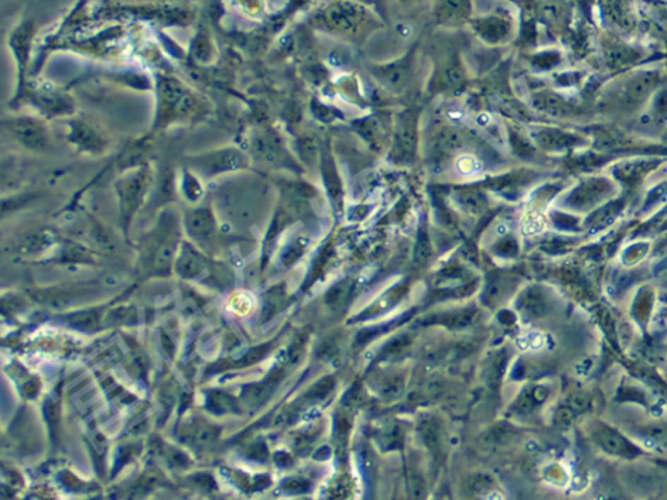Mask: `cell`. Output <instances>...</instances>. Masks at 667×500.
<instances>
[{
	"mask_svg": "<svg viewBox=\"0 0 667 500\" xmlns=\"http://www.w3.org/2000/svg\"><path fill=\"white\" fill-rule=\"evenodd\" d=\"M158 106L159 124H170L193 117L200 102L183 83L174 78H165L159 83Z\"/></svg>",
	"mask_w": 667,
	"mask_h": 500,
	"instance_id": "cell-1",
	"label": "cell"
},
{
	"mask_svg": "<svg viewBox=\"0 0 667 500\" xmlns=\"http://www.w3.org/2000/svg\"><path fill=\"white\" fill-rule=\"evenodd\" d=\"M153 181V171L148 165L137 166L128 169L124 175L117 180V192L120 202L122 220L126 225L134 211L140 208L145 194L150 188Z\"/></svg>",
	"mask_w": 667,
	"mask_h": 500,
	"instance_id": "cell-2",
	"label": "cell"
},
{
	"mask_svg": "<svg viewBox=\"0 0 667 500\" xmlns=\"http://www.w3.org/2000/svg\"><path fill=\"white\" fill-rule=\"evenodd\" d=\"M3 126L28 150L43 151L50 146V137L46 125L35 117H11L3 121Z\"/></svg>",
	"mask_w": 667,
	"mask_h": 500,
	"instance_id": "cell-3",
	"label": "cell"
},
{
	"mask_svg": "<svg viewBox=\"0 0 667 500\" xmlns=\"http://www.w3.org/2000/svg\"><path fill=\"white\" fill-rule=\"evenodd\" d=\"M192 166L193 169L203 177H216L225 172L245 168L247 158L242 151L236 149H222L193 158Z\"/></svg>",
	"mask_w": 667,
	"mask_h": 500,
	"instance_id": "cell-4",
	"label": "cell"
},
{
	"mask_svg": "<svg viewBox=\"0 0 667 500\" xmlns=\"http://www.w3.org/2000/svg\"><path fill=\"white\" fill-rule=\"evenodd\" d=\"M176 234L174 220L167 217V220L160 223V228L146 240V256L155 267H166L172 258L176 248Z\"/></svg>",
	"mask_w": 667,
	"mask_h": 500,
	"instance_id": "cell-5",
	"label": "cell"
},
{
	"mask_svg": "<svg viewBox=\"0 0 667 500\" xmlns=\"http://www.w3.org/2000/svg\"><path fill=\"white\" fill-rule=\"evenodd\" d=\"M34 25L30 21H24L12 32L9 37V46L16 56L18 64V75L24 78L26 64L29 60L30 43L33 40Z\"/></svg>",
	"mask_w": 667,
	"mask_h": 500,
	"instance_id": "cell-6",
	"label": "cell"
},
{
	"mask_svg": "<svg viewBox=\"0 0 667 500\" xmlns=\"http://www.w3.org/2000/svg\"><path fill=\"white\" fill-rule=\"evenodd\" d=\"M68 138L73 143V146L85 153H97L105 146V141L100 134L85 121H73Z\"/></svg>",
	"mask_w": 667,
	"mask_h": 500,
	"instance_id": "cell-7",
	"label": "cell"
},
{
	"mask_svg": "<svg viewBox=\"0 0 667 500\" xmlns=\"http://www.w3.org/2000/svg\"><path fill=\"white\" fill-rule=\"evenodd\" d=\"M326 20L339 30L352 32L362 23L364 12L352 4H336L327 11Z\"/></svg>",
	"mask_w": 667,
	"mask_h": 500,
	"instance_id": "cell-8",
	"label": "cell"
},
{
	"mask_svg": "<svg viewBox=\"0 0 667 500\" xmlns=\"http://www.w3.org/2000/svg\"><path fill=\"white\" fill-rule=\"evenodd\" d=\"M37 105L41 107V111H45V112L63 114L71 109L72 102H69L67 97L63 95L61 93L46 90V92L37 94Z\"/></svg>",
	"mask_w": 667,
	"mask_h": 500,
	"instance_id": "cell-9",
	"label": "cell"
},
{
	"mask_svg": "<svg viewBox=\"0 0 667 500\" xmlns=\"http://www.w3.org/2000/svg\"><path fill=\"white\" fill-rule=\"evenodd\" d=\"M438 15L444 21H458L469 11V0H438Z\"/></svg>",
	"mask_w": 667,
	"mask_h": 500,
	"instance_id": "cell-10",
	"label": "cell"
},
{
	"mask_svg": "<svg viewBox=\"0 0 667 500\" xmlns=\"http://www.w3.org/2000/svg\"><path fill=\"white\" fill-rule=\"evenodd\" d=\"M188 225H189V232L196 236V237H203L208 236L214 230V220L210 215V213L206 210L202 211H196L189 215L188 219Z\"/></svg>",
	"mask_w": 667,
	"mask_h": 500,
	"instance_id": "cell-11",
	"label": "cell"
},
{
	"mask_svg": "<svg viewBox=\"0 0 667 500\" xmlns=\"http://www.w3.org/2000/svg\"><path fill=\"white\" fill-rule=\"evenodd\" d=\"M201 267H202V259L200 256L189 246L184 245L183 254L179 258L180 273L185 276H192L200 273L199 270H201Z\"/></svg>",
	"mask_w": 667,
	"mask_h": 500,
	"instance_id": "cell-12",
	"label": "cell"
},
{
	"mask_svg": "<svg viewBox=\"0 0 667 500\" xmlns=\"http://www.w3.org/2000/svg\"><path fill=\"white\" fill-rule=\"evenodd\" d=\"M183 177V184H182L183 188L182 189L185 193V196L189 197L191 200H197L202 194V186H201L200 179H199L200 176L193 175L189 172H184Z\"/></svg>",
	"mask_w": 667,
	"mask_h": 500,
	"instance_id": "cell-13",
	"label": "cell"
}]
</instances>
